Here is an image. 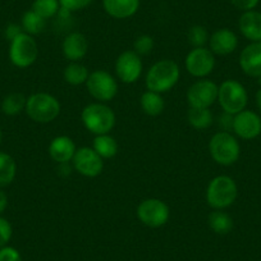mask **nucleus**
<instances>
[{
	"label": "nucleus",
	"mask_w": 261,
	"mask_h": 261,
	"mask_svg": "<svg viewBox=\"0 0 261 261\" xmlns=\"http://www.w3.org/2000/svg\"><path fill=\"white\" fill-rule=\"evenodd\" d=\"M180 68L177 62L172 59H162L147 69L145 85L150 91L165 94L178 84Z\"/></svg>",
	"instance_id": "nucleus-1"
},
{
	"label": "nucleus",
	"mask_w": 261,
	"mask_h": 261,
	"mask_svg": "<svg viewBox=\"0 0 261 261\" xmlns=\"http://www.w3.org/2000/svg\"><path fill=\"white\" fill-rule=\"evenodd\" d=\"M81 120L89 132L99 136L110 134V130L114 128L117 118L114 110L109 105L96 101L86 105L82 109Z\"/></svg>",
	"instance_id": "nucleus-2"
},
{
	"label": "nucleus",
	"mask_w": 261,
	"mask_h": 261,
	"mask_svg": "<svg viewBox=\"0 0 261 261\" xmlns=\"http://www.w3.org/2000/svg\"><path fill=\"white\" fill-rule=\"evenodd\" d=\"M237 196V183L229 175H217L207 185L206 202L213 210H225L232 206Z\"/></svg>",
	"instance_id": "nucleus-3"
},
{
	"label": "nucleus",
	"mask_w": 261,
	"mask_h": 261,
	"mask_svg": "<svg viewBox=\"0 0 261 261\" xmlns=\"http://www.w3.org/2000/svg\"><path fill=\"white\" fill-rule=\"evenodd\" d=\"M209 152L212 159L223 167L236 164L241 156V145L232 132L219 130L209 141Z\"/></svg>",
	"instance_id": "nucleus-4"
},
{
	"label": "nucleus",
	"mask_w": 261,
	"mask_h": 261,
	"mask_svg": "<svg viewBox=\"0 0 261 261\" xmlns=\"http://www.w3.org/2000/svg\"><path fill=\"white\" fill-rule=\"evenodd\" d=\"M60 102L49 92H35L27 97L26 114L31 120L41 124L53 122L60 114Z\"/></svg>",
	"instance_id": "nucleus-5"
},
{
	"label": "nucleus",
	"mask_w": 261,
	"mask_h": 261,
	"mask_svg": "<svg viewBox=\"0 0 261 261\" xmlns=\"http://www.w3.org/2000/svg\"><path fill=\"white\" fill-rule=\"evenodd\" d=\"M218 102L223 112L232 115L238 114L247 107V90L237 80H225L218 89Z\"/></svg>",
	"instance_id": "nucleus-6"
},
{
	"label": "nucleus",
	"mask_w": 261,
	"mask_h": 261,
	"mask_svg": "<svg viewBox=\"0 0 261 261\" xmlns=\"http://www.w3.org/2000/svg\"><path fill=\"white\" fill-rule=\"evenodd\" d=\"M39 57V46L34 36L22 32L9 45V59L17 68H29Z\"/></svg>",
	"instance_id": "nucleus-7"
},
{
	"label": "nucleus",
	"mask_w": 261,
	"mask_h": 261,
	"mask_svg": "<svg viewBox=\"0 0 261 261\" xmlns=\"http://www.w3.org/2000/svg\"><path fill=\"white\" fill-rule=\"evenodd\" d=\"M86 89L89 94L99 102H109L117 96L118 81L113 74L104 69L90 72V76L86 81Z\"/></svg>",
	"instance_id": "nucleus-8"
},
{
	"label": "nucleus",
	"mask_w": 261,
	"mask_h": 261,
	"mask_svg": "<svg viewBox=\"0 0 261 261\" xmlns=\"http://www.w3.org/2000/svg\"><path fill=\"white\" fill-rule=\"evenodd\" d=\"M137 218L149 228H160L168 223L170 209L167 202L160 199H146L141 201L136 210Z\"/></svg>",
	"instance_id": "nucleus-9"
},
{
	"label": "nucleus",
	"mask_w": 261,
	"mask_h": 261,
	"mask_svg": "<svg viewBox=\"0 0 261 261\" xmlns=\"http://www.w3.org/2000/svg\"><path fill=\"white\" fill-rule=\"evenodd\" d=\"M185 67L195 79H206L215 68V55L209 47H193L186 57Z\"/></svg>",
	"instance_id": "nucleus-10"
},
{
	"label": "nucleus",
	"mask_w": 261,
	"mask_h": 261,
	"mask_svg": "<svg viewBox=\"0 0 261 261\" xmlns=\"http://www.w3.org/2000/svg\"><path fill=\"white\" fill-rule=\"evenodd\" d=\"M218 86L214 81L200 79L187 90L186 99L190 108H210L218 101Z\"/></svg>",
	"instance_id": "nucleus-11"
},
{
	"label": "nucleus",
	"mask_w": 261,
	"mask_h": 261,
	"mask_svg": "<svg viewBox=\"0 0 261 261\" xmlns=\"http://www.w3.org/2000/svg\"><path fill=\"white\" fill-rule=\"evenodd\" d=\"M115 74L123 84H135L141 79L144 64L142 59L134 50H125L115 60Z\"/></svg>",
	"instance_id": "nucleus-12"
},
{
	"label": "nucleus",
	"mask_w": 261,
	"mask_h": 261,
	"mask_svg": "<svg viewBox=\"0 0 261 261\" xmlns=\"http://www.w3.org/2000/svg\"><path fill=\"white\" fill-rule=\"evenodd\" d=\"M73 169L87 178H95L104 169V159L92 147L84 146L77 149L72 159Z\"/></svg>",
	"instance_id": "nucleus-13"
},
{
	"label": "nucleus",
	"mask_w": 261,
	"mask_h": 261,
	"mask_svg": "<svg viewBox=\"0 0 261 261\" xmlns=\"http://www.w3.org/2000/svg\"><path fill=\"white\" fill-rule=\"evenodd\" d=\"M233 134L238 139L255 140L261 135V117L253 110L245 109L234 115L233 119Z\"/></svg>",
	"instance_id": "nucleus-14"
},
{
	"label": "nucleus",
	"mask_w": 261,
	"mask_h": 261,
	"mask_svg": "<svg viewBox=\"0 0 261 261\" xmlns=\"http://www.w3.org/2000/svg\"><path fill=\"white\" fill-rule=\"evenodd\" d=\"M240 67L243 73L252 79L261 77V42H251L241 51Z\"/></svg>",
	"instance_id": "nucleus-15"
},
{
	"label": "nucleus",
	"mask_w": 261,
	"mask_h": 261,
	"mask_svg": "<svg viewBox=\"0 0 261 261\" xmlns=\"http://www.w3.org/2000/svg\"><path fill=\"white\" fill-rule=\"evenodd\" d=\"M209 49L214 55H229L238 47V37L236 32L229 29H219L209 37Z\"/></svg>",
	"instance_id": "nucleus-16"
},
{
	"label": "nucleus",
	"mask_w": 261,
	"mask_h": 261,
	"mask_svg": "<svg viewBox=\"0 0 261 261\" xmlns=\"http://www.w3.org/2000/svg\"><path fill=\"white\" fill-rule=\"evenodd\" d=\"M89 51V40L81 32H71L62 42V53L68 62H81Z\"/></svg>",
	"instance_id": "nucleus-17"
},
{
	"label": "nucleus",
	"mask_w": 261,
	"mask_h": 261,
	"mask_svg": "<svg viewBox=\"0 0 261 261\" xmlns=\"http://www.w3.org/2000/svg\"><path fill=\"white\" fill-rule=\"evenodd\" d=\"M47 151H49L50 158L57 164H64V163L72 162L77 151V147L71 137L57 136L50 141Z\"/></svg>",
	"instance_id": "nucleus-18"
},
{
	"label": "nucleus",
	"mask_w": 261,
	"mask_h": 261,
	"mask_svg": "<svg viewBox=\"0 0 261 261\" xmlns=\"http://www.w3.org/2000/svg\"><path fill=\"white\" fill-rule=\"evenodd\" d=\"M141 0H102L105 13L114 19H127L139 12Z\"/></svg>",
	"instance_id": "nucleus-19"
},
{
	"label": "nucleus",
	"mask_w": 261,
	"mask_h": 261,
	"mask_svg": "<svg viewBox=\"0 0 261 261\" xmlns=\"http://www.w3.org/2000/svg\"><path fill=\"white\" fill-rule=\"evenodd\" d=\"M238 29L241 34L251 42H261V12H242L238 19Z\"/></svg>",
	"instance_id": "nucleus-20"
},
{
	"label": "nucleus",
	"mask_w": 261,
	"mask_h": 261,
	"mask_svg": "<svg viewBox=\"0 0 261 261\" xmlns=\"http://www.w3.org/2000/svg\"><path fill=\"white\" fill-rule=\"evenodd\" d=\"M140 105H141L142 112L149 117H158L164 112L165 101L163 99V95L159 92L150 91L146 90L140 97Z\"/></svg>",
	"instance_id": "nucleus-21"
},
{
	"label": "nucleus",
	"mask_w": 261,
	"mask_h": 261,
	"mask_svg": "<svg viewBox=\"0 0 261 261\" xmlns=\"http://www.w3.org/2000/svg\"><path fill=\"white\" fill-rule=\"evenodd\" d=\"M207 225L217 234L225 236L232 232L234 222L232 217L224 210H213L207 217Z\"/></svg>",
	"instance_id": "nucleus-22"
},
{
	"label": "nucleus",
	"mask_w": 261,
	"mask_h": 261,
	"mask_svg": "<svg viewBox=\"0 0 261 261\" xmlns=\"http://www.w3.org/2000/svg\"><path fill=\"white\" fill-rule=\"evenodd\" d=\"M187 120L192 128L204 130L212 127L214 123V115L210 108H190L187 112Z\"/></svg>",
	"instance_id": "nucleus-23"
},
{
	"label": "nucleus",
	"mask_w": 261,
	"mask_h": 261,
	"mask_svg": "<svg viewBox=\"0 0 261 261\" xmlns=\"http://www.w3.org/2000/svg\"><path fill=\"white\" fill-rule=\"evenodd\" d=\"M90 71L81 62H69L63 71V79L71 86H80L86 84Z\"/></svg>",
	"instance_id": "nucleus-24"
},
{
	"label": "nucleus",
	"mask_w": 261,
	"mask_h": 261,
	"mask_svg": "<svg viewBox=\"0 0 261 261\" xmlns=\"http://www.w3.org/2000/svg\"><path fill=\"white\" fill-rule=\"evenodd\" d=\"M92 149L102 158V159H112L118 154V142L110 134L95 136L92 142Z\"/></svg>",
	"instance_id": "nucleus-25"
},
{
	"label": "nucleus",
	"mask_w": 261,
	"mask_h": 261,
	"mask_svg": "<svg viewBox=\"0 0 261 261\" xmlns=\"http://www.w3.org/2000/svg\"><path fill=\"white\" fill-rule=\"evenodd\" d=\"M17 174L16 160L7 152L0 151V188L11 185Z\"/></svg>",
	"instance_id": "nucleus-26"
},
{
	"label": "nucleus",
	"mask_w": 261,
	"mask_h": 261,
	"mask_svg": "<svg viewBox=\"0 0 261 261\" xmlns=\"http://www.w3.org/2000/svg\"><path fill=\"white\" fill-rule=\"evenodd\" d=\"M27 97L21 92H12L7 95L2 102V112L9 117L18 115L26 109Z\"/></svg>",
	"instance_id": "nucleus-27"
},
{
	"label": "nucleus",
	"mask_w": 261,
	"mask_h": 261,
	"mask_svg": "<svg viewBox=\"0 0 261 261\" xmlns=\"http://www.w3.org/2000/svg\"><path fill=\"white\" fill-rule=\"evenodd\" d=\"M21 27L23 32L31 35V36H36V35H40L45 30L46 19H44L39 14L35 13L32 9H30V11L24 12L23 16H22Z\"/></svg>",
	"instance_id": "nucleus-28"
},
{
	"label": "nucleus",
	"mask_w": 261,
	"mask_h": 261,
	"mask_svg": "<svg viewBox=\"0 0 261 261\" xmlns=\"http://www.w3.org/2000/svg\"><path fill=\"white\" fill-rule=\"evenodd\" d=\"M59 0H34L31 9L44 19L54 18L60 11Z\"/></svg>",
	"instance_id": "nucleus-29"
},
{
	"label": "nucleus",
	"mask_w": 261,
	"mask_h": 261,
	"mask_svg": "<svg viewBox=\"0 0 261 261\" xmlns=\"http://www.w3.org/2000/svg\"><path fill=\"white\" fill-rule=\"evenodd\" d=\"M209 32L201 24H195L187 32V41L192 47H204L209 42Z\"/></svg>",
	"instance_id": "nucleus-30"
},
{
	"label": "nucleus",
	"mask_w": 261,
	"mask_h": 261,
	"mask_svg": "<svg viewBox=\"0 0 261 261\" xmlns=\"http://www.w3.org/2000/svg\"><path fill=\"white\" fill-rule=\"evenodd\" d=\"M154 49V39L150 35H141L134 42V51H136L140 57L149 55Z\"/></svg>",
	"instance_id": "nucleus-31"
},
{
	"label": "nucleus",
	"mask_w": 261,
	"mask_h": 261,
	"mask_svg": "<svg viewBox=\"0 0 261 261\" xmlns=\"http://www.w3.org/2000/svg\"><path fill=\"white\" fill-rule=\"evenodd\" d=\"M12 236H13L12 224L9 223L8 219L0 215V248H3L4 246H8L9 241L12 240Z\"/></svg>",
	"instance_id": "nucleus-32"
},
{
	"label": "nucleus",
	"mask_w": 261,
	"mask_h": 261,
	"mask_svg": "<svg viewBox=\"0 0 261 261\" xmlns=\"http://www.w3.org/2000/svg\"><path fill=\"white\" fill-rule=\"evenodd\" d=\"M92 2L94 0H59L60 7L71 13L87 8L89 6H91Z\"/></svg>",
	"instance_id": "nucleus-33"
},
{
	"label": "nucleus",
	"mask_w": 261,
	"mask_h": 261,
	"mask_svg": "<svg viewBox=\"0 0 261 261\" xmlns=\"http://www.w3.org/2000/svg\"><path fill=\"white\" fill-rule=\"evenodd\" d=\"M0 261H22L21 253L12 246H4L0 248Z\"/></svg>",
	"instance_id": "nucleus-34"
},
{
	"label": "nucleus",
	"mask_w": 261,
	"mask_h": 261,
	"mask_svg": "<svg viewBox=\"0 0 261 261\" xmlns=\"http://www.w3.org/2000/svg\"><path fill=\"white\" fill-rule=\"evenodd\" d=\"M229 2L236 9L241 12L253 11L260 3V0H229Z\"/></svg>",
	"instance_id": "nucleus-35"
},
{
	"label": "nucleus",
	"mask_w": 261,
	"mask_h": 261,
	"mask_svg": "<svg viewBox=\"0 0 261 261\" xmlns=\"http://www.w3.org/2000/svg\"><path fill=\"white\" fill-rule=\"evenodd\" d=\"M233 119H234V115L223 112V114L218 118V125H219L220 130L233 132Z\"/></svg>",
	"instance_id": "nucleus-36"
},
{
	"label": "nucleus",
	"mask_w": 261,
	"mask_h": 261,
	"mask_svg": "<svg viewBox=\"0 0 261 261\" xmlns=\"http://www.w3.org/2000/svg\"><path fill=\"white\" fill-rule=\"evenodd\" d=\"M22 32H23V30H22L21 26H18V24L16 23H9L6 29L7 40H9V42H11L12 40L16 39V37L18 36V35H21Z\"/></svg>",
	"instance_id": "nucleus-37"
},
{
	"label": "nucleus",
	"mask_w": 261,
	"mask_h": 261,
	"mask_svg": "<svg viewBox=\"0 0 261 261\" xmlns=\"http://www.w3.org/2000/svg\"><path fill=\"white\" fill-rule=\"evenodd\" d=\"M7 207H8V196L4 192L3 188H0V215L6 212Z\"/></svg>",
	"instance_id": "nucleus-38"
},
{
	"label": "nucleus",
	"mask_w": 261,
	"mask_h": 261,
	"mask_svg": "<svg viewBox=\"0 0 261 261\" xmlns=\"http://www.w3.org/2000/svg\"><path fill=\"white\" fill-rule=\"evenodd\" d=\"M255 101H256V107H257L258 112L261 113V87L257 90V92H256Z\"/></svg>",
	"instance_id": "nucleus-39"
},
{
	"label": "nucleus",
	"mask_w": 261,
	"mask_h": 261,
	"mask_svg": "<svg viewBox=\"0 0 261 261\" xmlns=\"http://www.w3.org/2000/svg\"><path fill=\"white\" fill-rule=\"evenodd\" d=\"M2 140H3V132H2V128H0V144H2Z\"/></svg>",
	"instance_id": "nucleus-40"
},
{
	"label": "nucleus",
	"mask_w": 261,
	"mask_h": 261,
	"mask_svg": "<svg viewBox=\"0 0 261 261\" xmlns=\"http://www.w3.org/2000/svg\"><path fill=\"white\" fill-rule=\"evenodd\" d=\"M258 84L261 85V77H260V79H258Z\"/></svg>",
	"instance_id": "nucleus-41"
}]
</instances>
